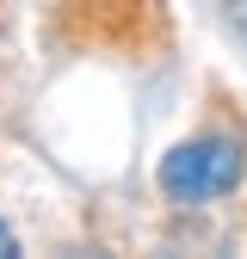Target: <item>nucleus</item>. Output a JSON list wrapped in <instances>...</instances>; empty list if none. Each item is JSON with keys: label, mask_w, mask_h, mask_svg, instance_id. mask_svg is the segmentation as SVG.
<instances>
[{"label": "nucleus", "mask_w": 247, "mask_h": 259, "mask_svg": "<svg viewBox=\"0 0 247 259\" xmlns=\"http://www.w3.org/2000/svg\"><path fill=\"white\" fill-rule=\"evenodd\" d=\"M247 173V160L235 142L223 136H204V142H185L161 160V191L179 204H204V198H223V191H235Z\"/></svg>", "instance_id": "nucleus-1"}, {"label": "nucleus", "mask_w": 247, "mask_h": 259, "mask_svg": "<svg viewBox=\"0 0 247 259\" xmlns=\"http://www.w3.org/2000/svg\"><path fill=\"white\" fill-rule=\"evenodd\" d=\"M13 253H19V235L7 229V222H0V259H13Z\"/></svg>", "instance_id": "nucleus-2"}]
</instances>
